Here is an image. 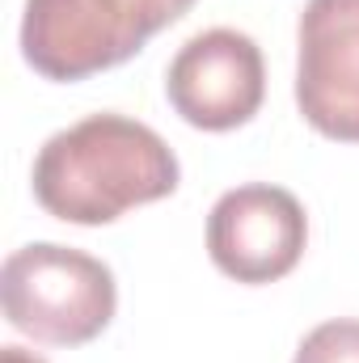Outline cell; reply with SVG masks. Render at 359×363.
<instances>
[{
  "instance_id": "cell-2",
  "label": "cell",
  "mask_w": 359,
  "mask_h": 363,
  "mask_svg": "<svg viewBox=\"0 0 359 363\" xmlns=\"http://www.w3.org/2000/svg\"><path fill=\"white\" fill-rule=\"evenodd\" d=\"M0 304L9 325L34 342L81 347L114 321L118 287L114 271L85 250L30 241L0 267Z\"/></svg>"
},
{
  "instance_id": "cell-5",
  "label": "cell",
  "mask_w": 359,
  "mask_h": 363,
  "mask_svg": "<svg viewBox=\"0 0 359 363\" xmlns=\"http://www.w3.org/2000/svg\"><path fill=\"white\" fill-rule=\"evenodd\" d=\"M309 245L300 199L270 182L224 190L207 211V254L237 283H275L296 271Z\"/></svg>"
},
{
  "instance_id": "cell-6",
  "label": "cell",
  "mask_w": 359,
  "mask_h": 363,
  "mask_svg": "<svg viewBox=\"0 0 359 363\" xmlns=\"http://www.w3.org/2000/svg\"><path fill=\"white\" fill-rule=\"evenodd\" d=\"M296 106L326 140L359 144V0H304Z\"/></svg>"
},
{
  "instance_id": "cell-1",
  "label": "cell",
  "mask_w": 359,
  "mask_h": 363,
  "mask_svg": "<svg viewBox=\"0 0 359 363\" xmlns=\"http://www.w3.org/2000/svg\"><path fill=\"white\" fill-rule=\"evenodd\" d=\"M182 165L140 118L101 110L55 131L34 157V199L64 224H110L131 207L174 194Z\"/></svg>"
},
{
  "instance_id": "cell-4",
  "label": "cell",
  "mask_w": 359,
  "mask_h": 363,
  "mask_svg": "<svg viewBox=\"0 0 359 363\" xmlns=\"http://www.w3.org/2000/svg\"><path fill=\"white\" fill-rule=\"evenodd\" d=\"M165 97L199 131H233L250 123L267 97L263 47L233 26L190 34L165 68Z\"/></svg>"
},
{
  "instance_id": "cell-7",
  "label": "cell",
  "mask_w": 359,
  "mask_h": 363,
  "mask_svg": "<svg viewBox=\"0 0 359 363\" xmlns=\"http://www.w3.org/2000/svg\"><path fill=\"white\" fill-rule=\"evenodd\" d=\"M292 363H359V321L355 317H334L313 325Z\"/></svg>"
},
{
  "instance_id": "cell-3",
  "label": "cell",
  "mask_w": 359,
  "mask_h": 363,
  "mask_svg": "<svg viewBox=\"0 0 359 363\" xmlns=\"http://www.w3.org/2000/svg\"><path fill=\"white\" fill-rule=\"evenodd\" d=\"M194 0H26L21 55L47 81H85L127 64Z\"/></svg>"
},
{
  "instance_id": "cell-8",
  "label": "cell",
  "mask_w": 359,
  "mask_h": 363,
  "mask_svg": "<svg viewBox=\"0 0 359 363\" xmlns=\"http://www.w3.org/2000/svg\"><path fill=\"white\" fill-rule=\"evenodd\" d=\"M0 363H47V359H38V355L26 351V347H4V351H0Z\"/></svg>"
}]
</instances>
